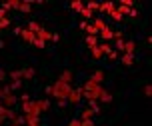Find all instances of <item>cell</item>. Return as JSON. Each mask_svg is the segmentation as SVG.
<instances>
[{
    "mask_svg": "<svg viewBox=\"0 0 152 126\" xmlns=\"http://www.w3.org/2000/svg\"><path fill=\"white\" fill-rule=\"evenodd\" d=\"M134 52H136V44H134V42H124L122 54H132V56H134Z\"/></svg>",
    "mask_w": 152,
    "mask_h": 126,
    "instance_id": "4",
    "label": "cell"
},
{
    "mask_svg": "<svg viewBox=\"0 0 152 126\" xmlns=\"http://www.w3.org/2000/svg\"><path fill=\"white\" fill-rule=\"evenodd\" d=\"M110 16H112V20H116V22H120V20H122V14L118 12V10H116V8H114L112 12H110Z\"/></svg>",
    "mask_w": 152,
    "mask_h": 126,
    "instance_id": "21",
    "label": "cell"
},
{
    "mask_svg": "<svg viewBox=\"0 0 152 126\" xmlns=\"http://www.w3.org/2000/svg\"><path fill=\"white\" fill-rule=\"evenodd\" d=\"M92 56L98 60V58H102V56H104V52H102V50L98 48V46H96V48H92Z\"/></svg>",
    "mask_w": 152,
    "mask_h": 126,
    "instance_id": "19",
    "label": "cell"
},
{
    "mask_svg": "<svg viewBox=\"0 0 152 126\" xmlns=\"http://www.w3.org/2000/svg\"><path fill=\"white\" fill-rule=\"evenodd\" d=\"M72 90V86L70 84H64V82H60V80H56L52 84V86H48V94L52 98H56V100H66V96H68V92Z\"/></svg>",
    "mask_w": 152,
    "mask_h": 126,
    "instance_id": "1",
    "label": "cell"
},
{
    "mask_svg": "<svg viewBox=\"0 0 152 126\" xmlns=\"http://www.w3.org/2000/svg\"><path fill=\"white\" fill-rule=\"evenodd\" d=\"M18 10H20V12H24V14H26V12H30V2H28V4H26V2H20Z\"/></svg>",
    "mask_w": 152,
    "mask_h": 126,
    "instance_id": "18",
    "label": "cell"
},
{
    "mask_svg": "<svg viewBox=\"0 0 152 126\" xmlns=\"http://www.w3.org/2000/svg\"><path fill=\"white\" fill-rule=\"evenodd\" d=\"M92 26H94V28L98 30V34H100V30H104V28H106V22H104L102 18H94V22H92Z\"/></svg>",
    "mask_w": 152,
    "mask_h": 126,
    "instance_id": "8",
    "label": "cell"
},
{
    "mask_svg": "<svg viewBox=\"0 0 152 126\" xmlns=\"http://www.w3.org/2000/svg\"><path fill=\"white\" fill-rule=\"evenodd\" d=\"M36 108L40 112H46L48 108H50V102H48V100H36Z\"/></svg>",
    "mask_w": 152,
    "mask_h": 126,
    "instance_id": "9",
    "label": "cell"
},
{
    "mask_svg": "<svg viewBox=\"0 0 152 126\" xmlns=\"http://www.w3.org/2000/svg\"><path fill=\"white\" fill-rule=\"evenodd\" d=\"M122 62H124L126 66H130V64L134 62V56H132V54H122Z\"/></svg>",
    "mask_w": 152,
    "mask_h": 126,
    "instance_id": "15",
    "label": "cell"
},
{
    "mask_svg": "<svg viewBox=\"0 0 152 126\" xmlns=\"http://www.w3.org/2000/svg\"><path fill=\"white\" fill-rule=\"evenodd\" d=\"M20 36H22L24 40H26V42H34V38H36V36H34V34H32V32H30L28 28H20Z\"/></svg>",
    "mask_w": 152,
    "mask_h": 126,
    "instance_id": "5",
    "label": "cell"
},
{
    "mask_svg": "<svg viewBox=\"0 0 152 126\" xmlns=\"http://www.w3.org/2000/svg\"><path fill=\"white\" fill-rule=\"evenodd\" d=\"M98 100H100V102H110V100H112V94L106 92V90H102V94L98 96Z\"/></svg>",
    "mask_w": 152,
    "mask_h": 126,
    "instance_id": "12",
    "label": "cell"
},
{
    "mask_svg": "<svg viewBox=\"0 0 152 126\" xmlns=\"http://www.w3.org/2000/svg\"><path fill=\"white\" fill-rule=\"evenodd\" d=\"M20 84H22L20 80H12V86H10V90H18V88H20Z\"/></svg>",
    "mask_w": 152,
    "mask_h": 126,
    "instance_id": "25",
    "label": "cell"
},
{
    "mask_svg": "<svg viewBox=\"0 0 152 126\" xmlns=\"http://www.w3.org/2000/svg\"><path fill=\"white\" fill-rule=\"evenodd\" d=\"M128 14H130V16H138V10H136V8H130Z\"/></svg>",
    "mask_w": 152,
    "mask_h": 126,
    "instance_id": "29",
    "label": "cell"
},
{
    "mask_svg": "<svg viewBox=\"0 0 152 126\" xmlns=\"http://www.w3.org/2000/svg\"><path fill=\"white\" fill-rule=\"evenodd\" d=\"M102 80H104V72H102V70H96V72L90 76V82H94V84H100Z\"/></svg>",
    "mask_w": 152,
    "mask_h": 126,
    "instance_id": "6",
    "label": "cell"
},
{
    "mask_svg": "<svg viewBox=\"0 0 152 126\" xmlns=\"http://www.w3.org/2000/svg\"><path fill=\"white\" fill-rule=\"evenodd\" d=\"M6 14H8L6 10H4V8H0V20H4V18H6Z\"/></svg>",
    "mask_w": 152,
    "mask_h": 126,
    "instance_id": "27",
    "label": "cell"
},
{
    "mask_svg": "<svg viewBox=\"0 0 152 126\" xmlns=\"http://www.w3.org/2000/svg\"><path fill=\"white\" fill-rule=\"evenodd\" d=\"M82 2H78V0H76V2H70V8H72V10H76V12H80V10H82Z\"/></svg>",
    "mask_w": 152,
    "mask_h": 126,
    "instance_id": "17",
    "label": "cell"
},
{
    "mask_svg": "<svg viewBox=\"0 0 152 126\" xmlns=\"http://www.w3.org/2000/svg\"><path fill=\"white\" fill-rule=\"evenodd\" d=\"M108 56H110L112 60H116V56H118V54H116V50H110V54H108Z\"/></svg>",
    "mask_w": 152,
    "mask_h": 126,
    "instance_id": "31",
    "label": "cell"
},
{
    "mask_svg": "<svg viewBox=\"0 0 152 126\" xmlns=\"http://www.w3.org/2000/svg\"><path fill=\"white\" fill-rule=\"evenodd\" d=\"M12 126H18V124H12Z\"/></svg>",
    "mask_w": 152,
    "mask_h": 126,
    "instance_id": "35",
    "label": "cell"
},
{
    "mask_svg": "<svg viewBox=\"0 0 152 126\" xmlns=\"http://www.w3.org/2000/svg\"><path fill=\"white\" fill-rule=\"evenodd\" d=\"M8 26H10V20H8V18L0 20V30H2V28H8Z\"/></svg>",
    "mask_w": 152,
    "mask_h": 126,
    "instance_id": "24",
    "label": "cell"
},
{
    "mask_svg": "<svg viewBox=\"0 0 152 126\" xmlns=\"http://www.w3.org/2000/svg\"><path fill=\"white\" fill-rule=\"evenodd\" d=\"M34 74H36V70L34 68H22V78H34Z\"/></svg>",
    "mask_w": 152,
    "mask_h": 126,
    "instance_id": "10",
    "label": "cell"
},
{
    "mask_svg": "<svg viewBox=\"0 0 152 126\" xmlns=\"http://www.w3.org/2000/svg\"><path fill=\"white\" fill-rule=\"evenodd\" d=\"M152 94V88H150V84H146L144 86V96H150Z\"/></svg>",
    "mask_w": 152,
    "mask_h": 126,
    "instance_id": "26",
    "label": "cell"
},
{
    "mask_svg": "<svg viewBox=\"0 0 152 126\" xmlns=\"http://www.w3.org/2000/svg\"><path fill=\"white\" fill-rule=\"evenodd\" d=\"M100 38H102V40H110V38H112V28H104V30H100Z\"/></svg>",
    "mask_w": 152,
    "mask_h": 126,
    "instance_id": "11",
    "label": "cell"
},
{
    "mask_svg": "<svg viewBox=\"0 0 152 126\" xmlns=\"http://www.w3.org/2000/svg\"><path fill=\"white\" fill-rule=\"evenodd\" d=\"M0 102H2V106H4V108H12V106L16 104V96H14V94H4Z\"/></svg>",
    "mask_w": 152,
    "mask_h": 126,
    "instance_id": "3",
    "label": "cell"
},
{
    "mask_svg": "<svg viewBox=\"0 0 152 126\" xmlns=\"http://www.w3.org/2000/svg\"><path fill=\"white\" fill-rule=\"evenodd\" d=\"M32 44H34V46H36V48H44V40H38V38H34V42H32Z\"/></svg>",
    "mask_w": 152,
    "mask_h": 126,
    "instance_id": "23",
    "label": "cell"
},
{
    "mask_svg": "<svg viewBox=\"0 0 152 126\" xmlns=\"http://www.w3.org/2000/svg\"><path fill=\"white\" fill-rule=\"evenodd\" d=\"M10 78H12V80H22V70H14V72H10Z\"/></svg>",
    "mask_w": 152,
    "mask_h": 126,
    "instance_id": "20",
    "label": "cell"
},
{
    "mask_svg": "<svg viewBox=\"0 0 152 126\" xmlns=\"http://www.w3.org/2000/svg\"><path fill=\"white\" fill-rule=\"evenodd\" d=\"M86 44L90 46V50H92V48H96V46H98V38H96V36H88V38H86Z\"/></svg>",
    "mask_w": 152,
    "mask_h": 126,
    "instance_id": "13",
    "label": "cell"
},
{
    "mask_svg": "<svg viewBox=\"0 0 152 126\" xmlns=\"http://www.w3.org/2000/svg\"><path fill=\"white\" fill-rule=\"evenodd\" d=\"M68 126H80V120H72V122H70Z\"/></svg>",
    "mask_w": 152,
    "mask_h": 126,
    "instance_id": "33",
    "label": "cell"
},
{
    "mask_svg": "<svg viewBox=\"0 0 152 126\" xmlns=\"http://www.w3.org/2000/svg\"><path fill=\"white\" fill-rule=\"evenodd\" d=\"M82 98V88H78V90H70L68 92V96H66V102L70 104H76L78 100Z\"/></svg>",
    "mask_w": 152,
    "mask_h": 126,
    "instance_id": "2",
    "label": "cell"
},
{
    "mask_svg": "<svg viewBox=\"0 0 152 126\" xmlns=\"http://www.w3.org/2000/svg\"><path fill=\"white\" fill-rule=\"evenodd\" d=\"M2 80H6V72H4V70H0V82Z\"/></svg>",
    "mask_w": 152,
    "mask_h": 126,
    "instance_id": "32",
    "label": "cell"
},
{
    "mask_svg": "<svg viewBox=\"0 0 152 126\" xmlns=\"http://www.w3.org/2000/svg\"><path fill=\"white\" fill-rule=\"evenodd\" d=\"M0 124H2V122H0Z\"/></svg>",
    "mask_w": 152,
    "mask_h": 126,
    "instance_id": "36",
    "label": "cell"
},
{
    "mask_svg": "<svg viewBox=\"0 0 152 126\" xmlns=\"http://www.w3.org/2000/svg\"><path fill=\"white\" fill-rule=\"evenodd\" d=\"M60 82H64V84H70V80H72V70H64L60 74V78H58Z\"/></svg>",
    "mask_w": 152,
    "mask_h": 126,
    "instance_id": "7",
    "label": "cell"
},
{
    "mask_svg": "<svg viewBox=\"0 0 152 126\" xmlns=\"http://www.w3.org/2000/svg\"><path fill=\"white\" fill-rule=\"evenodd\" d=\"M20 100H22V102H30V98H28V94H22V96H20Z\"/></svg>",
    "mask_w": 152,
    "mask_h": 126,
    "instance_id": "30",
    "label": "cell"
},
{
    "mask_svg": "<svg viewBox=\"0 0 152 126\" xmlns=\"http://www.w3.org/2000/svg\"><path fill=\"white\" fill-rule=\"evenodd\" d=\"M28 30H30L32 34H36V32H40V30H42V26H40V24H36V22H28Z\"/></svg>",
    "mask_w": 152,
    "mask_h": 126,
    "instance_id": "14",
    "label": "cell"
},
{
    "mask_svg": "<svg viewBox=\"0 0 152 126\" xmlns=\"http://www.w3.org/2000/svg\"><path fill=\"white\" fill-rule=\"evenodd\" d=\"M80 126H92V120H80Z\"/></svg>",
    "mask_w": 152,
    "mask_h": 126,
    "instance_id": "28",
    "label": "cell"
},
{
    "mask_svg": "<svg viewBox=\"0 0 152 126\" xmlns=\"http://www.w3.org/2000/svg\"><path fill=\"white\" fill-rule=\"evenodd\" d=\"M92 114H94V112H92L90 108H86V110L82 112V120H90V118H92Z\"/></svg>",
    "mask_w": 152,
    "mask_h": 126,
    "instance_id": "22",
    "label": "cell"
},
{
    "mask_svg": "<svg viewBox=\"0 0 152 126\" xmlns=\"http://www.w3.org/2000/svg\"><path fill=\"white\" fill-rule=\"evenodd\" d=\"M2 96H4V94H2V88H0V100H2Z\"/></svg>",
    "mask_w": 152,
    "mask_h": 126,
    "instance_id": "34",
    "label": "cell"
},
{
    "mask_svg": "<svg viewBox=\"0 0 152 126\" xmlns=\"http://www.w3.org/2000/svg\"><path fill=\"white\" fill-rule=\"evenodd\" d=\"M80 14H82L84 18H88V20H90L92 16H94V12H92V10H88L86 6H82V10H80Z\"/></svg>",
    "mask_w": 152,
    "mask_h": 126,
    "instance_id": "16",
    "label": "cell"
}]
</instances>
